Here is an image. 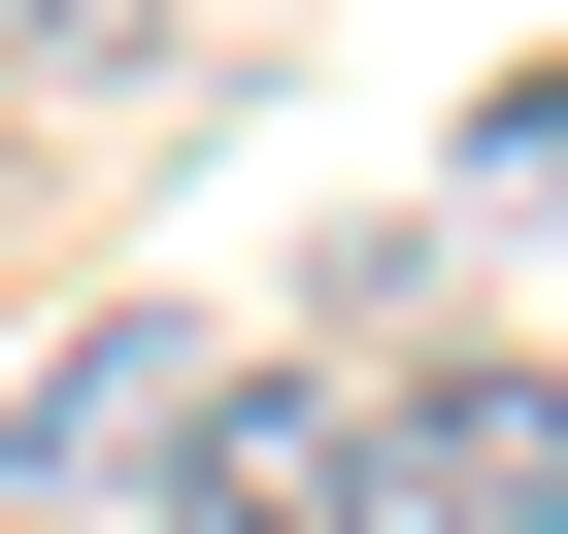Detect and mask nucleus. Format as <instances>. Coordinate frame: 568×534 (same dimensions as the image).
<instances>
[{
  "label": "nucleus",
  "mask_w": 568,
  "mask_h": 534,
  "mask_svg": "<svg viewBox=\"0 0 568 534\" xmlns=\"http://www.w3.org/2000/svg\"><path fill=\"white\" fill-rule=\"evenodd\" d=\"M201 434H234V335L201 301H101V335H34V401H0V534H168Z\"/></svg>",
  "instance_id": "1"
},
{
  "label": "nucleus",
  "mask_w": 568,
  "mask_h": 534,
  "mask_svg": "<svg viewBox=\"0 0 568 534\" xmlns=\"http://www.w3.org/2000/svg\"><path fill=\"white\" fill-rule=\"evenodd\" d=\"M368 501H402V534H568V368H435V401L368 434Z\"/></svg>",
  "instance_id": "2"
},
{
  "label": "nucleus",
  "mask_w": 568,
  "mask_h": 534,
  "mask_svg": "<svg viewBox=\"0 0 568 534\" xmlns=\"http://www.w3.org/2000/svg\"><path fill=\"white\" fill-rule=\"evenodd\" d=\"M168 534H368V434H335V401H267V368H234V434L168 468Z\"/></svg>",
  "instance_id": "3"
},
{
  "label": "nucleus",
  "mask_w": 568,
  "mask_h": 534,
  "mask_svg": "<svg viewBox=\"0 0 568 534\" xmlns=\"http://www.w3.org/2000/svg\"><path fill=\"white\" fill-rule=\"evenodd\" d=\"M468 201H501V234H568V68H501V101H468Z\"/></svg>",
  "instance_id": "4"
},
{
  "label": "nucleus",
  "mask_w": 568,
  "mask_h": 534,
  "mask_svg": "<svg viewBox=\"0 0 568 534\" xmlns=\"http://www.w3.org/2000/svg\"><path fill=\"white\" fill-rule=\"evenodd\" d=\"M168 34V0H0V68H134Z\"/></svg>",
  "instance_id": "5"
}]
</instances>
